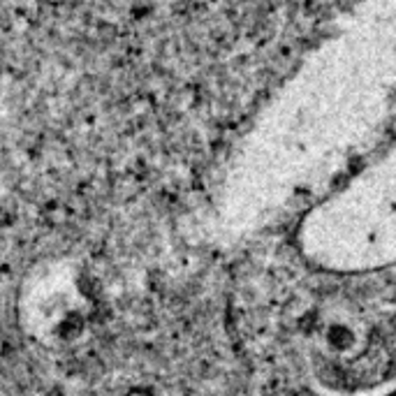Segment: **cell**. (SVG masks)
<instances>
[{
	"label": "cell",
	"instance_id": "cell-1",
	"mask_svg": "<svg viewBox=\"0 0 396 396\" xmlns=\"http://www.w3.org/2000/svg\"><path fill=\"white\" fill-rule=\"evenodd\" d=\"M95 299L88 276L72 260L40 264L23 283L19 318L33 341L47 348H63L88 332Z\"/></svg>",
	"mask_w": 396,
	"mask_h": 396
}]
</instances>
